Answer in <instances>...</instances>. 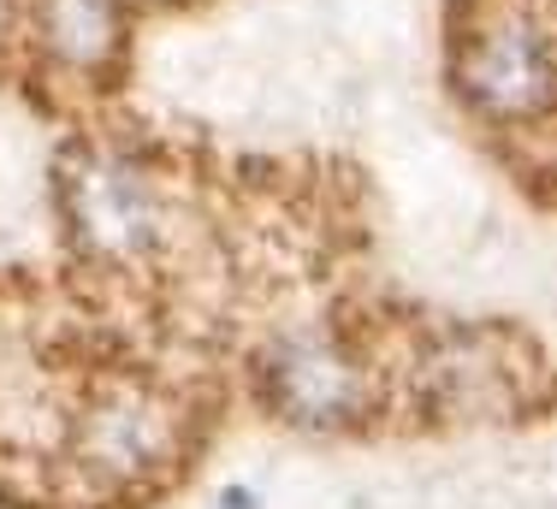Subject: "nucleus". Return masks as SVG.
<instances>
[{"instance_id":"nucleus-1","label":"nucleus","mask_w":557,"mask_h":509,"mask_svg":"<svg viewBox=\"0 0 557 509\" xmlns=\"http://www.w3.org/2000/svg\"><path fill=\"white\" fill-rule=\"evenodd\" d=\"M457 96L486 119H540L552 96L546 18L522 0H469V24L457 30Z\"/></svg>"},{"instance_id":"nucleus-2","label":"nucleus","mask_w":557,"mask_h":509,"mask_svg":"<svg viewBox=\"0 0 557 509\" xmlns=\"http://www.w3.org/2000/svg\"><path fill=\"white\" fill-rule=\"evenodd\" d=\"M72 190V213H77V237H84L96 254H113V261H137L161 244V220H166V202L154 190V178L131 160H113V154H96L84 160Z\"/></svg>"},{"instance_id":"nucleus-3","label":"nucleus","mask_w":557,"mask_h":509,"mask_svg":"<svg viewBox=\"0 0 557 509\" xmlns=\"http://www.w3.org/2000/svg\"><path fill=\"white\" fill-rule=\"evenodd\" d=\"M268 404L297 426H338L368 409V368L333 338H285L268 356Z\"/></svg>"},{"instance_id":"nucleus-4","label":"nucleus","mask_w":557,"mask_h":509,"mask_svg":"<svg viewBox=\"0 0 557 509\" xmlns=\"http://www.w3.org/2000/svg\"><path fill=\"white\" fill-rule=\"evenodd\" d=\"M42 48L72 72H108L125 42V7L119 0H36Z\"/></svg>"},{"instance_id":"nucleus-5","label":"nucleus","mask_w":557,"mask_h":509,"mask_svg":"<svg viewBox=\"0 0 557 509\" xmlns=\"http://www.w3.org/2000/svg\"><path fill=\"white\" fill-rule=\"evenodd\" d=\"M220 509H256V498H249L244 486H232V492H225V498H220Z\"/></svg>"},{"instance_id":"nucleus-6","label":"nucleus","mask_w":557,"mask_h":509,"mask_svg":"<svg viewBox=\"0 0 557 509\" xmlns=\"http://www.w3.org/2000/svg\"><path fill=\"white\" fill-rule=\"evenodd\" d=\"M7 18H12V0H0V36H7Z\"/></svg>"}]
</instances>
